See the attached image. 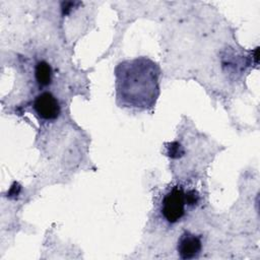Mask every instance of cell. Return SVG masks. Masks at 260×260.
I'll return each mask as SVG.
<instances>
[{"label":"cell","mask_w":260,"mask_h":260,"mask_svg":"<svg viewBox=\"0 0 260 260\" xmlns=\"http://www.w3.org/2000/svg\"><path fill=\"white\" fill-rule=\"evenodd\" d=\"M35 77L40 86H47L52 81V68L46 61H40L35 68Z\"/></svg>","instance_id":"cell-5"},{"label":"cell","mask_w":260,"mask_h":260,"mask_svg":"<svg viewBox=\"0 0 260 260\" xmlns=\"http://www.w3.org/2000/svg\"><path fill=\"white\" fill-rule=\"evenodd\" d=\"M185 199H186V204L193 206L198 203L199 194L195 190H188L187 192H185Z\"/></svg>","instance_id":"cell-6"},{"label":"cell","mask_w":260,"mask_h":260,"mask_svg":"<svg viewBox=\"0 0 260 260\" xmlns=\"http://www.w3.org/2000/svg\"><path fill=\"white\" fill-rule=\"evenodd\" d=\"M202 250V242L200 237L190 232H184L177 244V252L181 259L190 260L198 258Z\"/></svg>","instance_id":"cell-4"},{"label":"cell","mask_w":260,"mask_h":260,"mask_svg":"<svg viewBox=\"0 0 260 260\" xmlns=\"http://www.w3.org/2000/svg\"><path fill=\"white\" fill-rule=\"evenodd\" d=\"M32 107L38 116L47 121L57 119L61 112L59 102L49 91L40 93L36 98Z\"/></svg>","instance_id":"cell-3"},{"label":"cell","mask_w":260,"mask_h":260,"mask_svg":"<svg viewBox=\"0 0 260 260\" xmlns=\"http://www.w3.org/2000/svg\"><path fill=\"white\" fill-rule=\"evenodd\" d=\"M169 155H171L172 157H178L181 155L182 152H180L181 149V145L177 143V146H173V143H171V146H169Z\"/></svg>","instance_id":"cell-7"},{"label":"cell","mask_w":260,"mask_h":260,"mask_svg":"<svg viewBox=\"0 0 260 260\" xmlns=\"http://www.w3.org/2000/svg\"><path fill=\"white\" fill-rule=\"evenodd\" d=\"M185 192L181 187H174L162 198L161 214L170 223L178 222L185 215Z\"/></svg>","instance_id":"cell-2"},{"label":"cell","mask_w":260,"mask_h":260,"mask_svg":"<svg viewBox=\"0 0 260 260\" xmlns=\"http://www.w3.org/2000/svg\"><path fill=\"white\" fill-rule=\"evenodd\" d=\"M117 100L124 107L151 109L159 95V67L146 57L119 63L115 68Z\"/></svg>","instance_id":"cell-1"}]
</instances>
